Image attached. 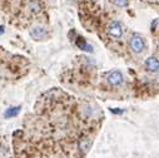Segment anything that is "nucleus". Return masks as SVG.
<instances>
[{
	"mask_svg": "<svg viewBox=\"0 0 159 158\" xmlns=\"http://www.w3.org/2000/svg\"><path fill=\"white\" fill-rule=\"evenodd\" d=\"M68 2H71V0H68Z\"/></svg>",
	"mask_w": 159,
	"mask_h": 158,
	"instance_id": "obj_12",
	"label": "nucleus"
},
{
	"mask_svg": "<svg viewBox=\"0 0 159 158\" xmlns=\"http://www.w3.org/2000/svg\"><path fill=\"white\" fill-rule=\"evenodd\" d=\"M75 44H76V47L79 48V49H82L83 52H89V53H92L93 52V47L90 45V44H88L83 38H80L79 36L76 40H75Z\"/></svg>",
	"mask_w": 159,
	"mask_h": 158,
	"instance_id": "obj_7",
	"label": "nucleus"
},
{
	"mask_svg": "<svg viewBox=\"0 0 159 158\" xmlns=\"http://www.w3.org/2000/svg\"><path fill=\"white\" fill-rule=\"evenodd\" d=\"M144 65L147 68L148 72H152V73H155L159 70V60L155 58V57H149L145 62H144Z\"/></svg>",
	"mask_w": 159,
	"mask_h": 158,
	"instance_id": "obj_4",
	"label": "nucleus"
},
{
	"mask_svg": "<svg viewBox=\"0 0 159 158\" xmlns=\"http://www.w3.org/2000/svg\"><path fill=\"white\" fill-rule=\"evenodd\" d=\"M129 47H130V49H132L133 53L140 54V53H143V50L145 48V43H144L143 38L140 35L133 34L130 36V39H129Z\"/></svg>",
	"mask_w": 159,
	"mask_h": 158,
	"instance_id": "obj_1",
	"label": "nucleus"
},
{
	"mask_svg": "<svg viewBox=\"0 0 159 158\" xmlns=\"http://www.w3.org/2000/svg\"><path fill=\"white\" fill-rule=\"evenodd\" d=\"M108 83L111 84V86H119V84H122L123 81H124V77L122 74V72H119V70H113L111 73L108 74Z\"/></svg>",
	"mask_w": 159,
	"mask_h": 158,
	"instance_id": "obj_3",
	"label": "nucleus"
},
{
	"mask_svg": "<svg viewBox=\"0 0 159 158\" xmlns=\"http://www.w3.org/2000/svg\"><path fill=\"white\" fill-rule=\"evenodd\" d=\"M110 112H111V113H116V114H123V113H124L123 109H119V108H118V109H115V108H110Z\"/></svg>",
	"mask_w": 159,
	"mask_h": 158,
	"instance_id": "obj_10",
	"label": "nucleus"
},
{
	"mask_svg": "<svg viewBox=\"0 0 159 158\" xmlns=\"http://www.w3.org/2000/svg\"><path fill=\"white\" fill-rule=\"evenodd\" d=\"M108 34L114 38V39H119L123 35V26L119 21H111L108 25Z\"/></svg>",
	"mask_w": 159,
	"mask_h": 158,
	"instance_id": "obj_2",
	"label": "nucleus"
},
{
	"mask_svg": "<svg viewBox=\"0 0 159 158\" xmlns=\"http://www.w3.org/2000/svg\"><path fill=\"white\" fill-rule=\"evenodd\" d=\"M113 3L119 8H124L128 5V0H113Z\"/></svg>",
	"mask_w": 159,
	"mask_h": 158,
	"instance_id": "obj_9",
	"label": "nucleus"
},
{
	"mask_svg": "<svg viewBox=\"0 0 159 158\" xmlns=\"http://www.w3.org/2000/svg\"><path fill=\"white\" fill-rule=\"evenodd\" d=\"M20 107L18 105V107H10V108H8L7 110H5V113H4V115H5V118H13V117H16L18 114H19V112H20Z\"/></svg>",
	"mask_w": 159,
	"mask_h": 158,
	"instance_id": "obj_8",
	"label": "nucleus"
},
{
	"mask_svg": "<svg viewBox=\"0 0 159 158\" xmlns=\"http://www.w3.org/2000/svg\"><path fill=\"white\" fill-rule=\"evenodd\" d=\"M30 35L35 39V40H40V39H44L47 36V30L43 26H34L30 31Z\"/></svg>",
	"mask_w": 159,
	"mask_h": 158,
	"instance_id": "obj_5",
	"label": "nucleus"
},
{
	"mask_svg": "<svg viewBox=\"0 0 159 158\" xmlns=\"http://www.w3.org/2000/svg\"><path fill=\"white\" fill-rule=\"evenodd\" d=\"M4 33V26H0V34Z\"/></svg>",
	"mask_w": 159,
	"mask_h": 158,
	"instance_id": "obj_11",
	"label": "nucleus"
},
{
	"mask_svg": "<svg viewBox=\"0 0 159 158\" xmlns=\"http://www.w3.org/2000/svg\"><path fill=\"white\" fill-rule=\"evenodd\" d=\"M92 147V139L88 138V137H83L80 138V141H79V149H80V152L83 154H85Z\"/></svg>",
	"mask_w": 159,
	"mask_h": 158,
	"instance_id": "obj_6",
	"label": "nucleus"
}]
</instances>
